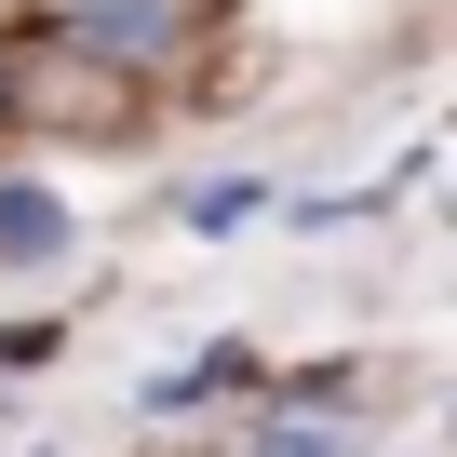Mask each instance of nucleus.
Listing matches in <instances>:
<instances>
[{
	"label": "nucleus",
	"instance_id": "obj_1",
	"mask_svg": "<svg viewBox=\"0 0 457 457\" xmlns=\"http://www.w3.org/2000/svg\"><path fill=\"white\" fill-rule=\"evenodd\" d=\"M54 243H68V215L41 188H0V256H54Z\"/></svg>",
	"mask_w": 457,
	"mask_h": 457
}]
</instances>
